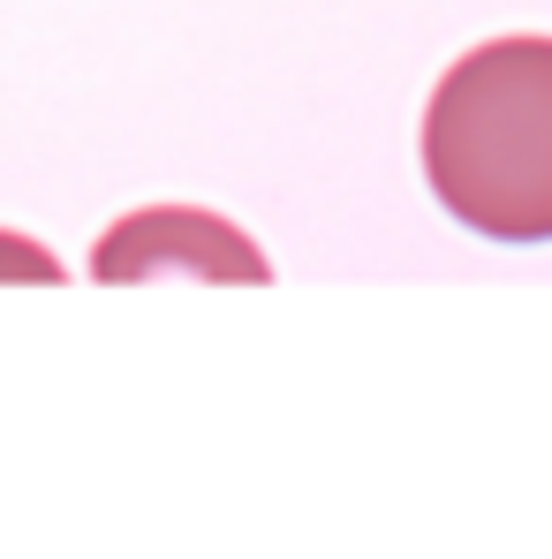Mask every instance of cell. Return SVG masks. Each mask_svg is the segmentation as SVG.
<instances>
[{
    "label": "cell",
    "instance_id": "6da1fadb",
    "mask_svg": "<svg viewBox=\"0 0 552 559\" xmlns=\"http://www.w3.org/2000/svg\"><path fill=\"white\" fill-rule=\"evenodd\" d=\"M424 175L461 227L552 242V38L469 46L424 106Z\"/></svg>",
    "mask_w": 552,
    "mask_h": 559
},
{
    "label": "cell",
    "instance_id": "7a4b0ae2",
    "mask_svg": "<svg viewBox=\"0 0 552 559\" xmlns=\"http://www.w3.org/2000/svg\"><path fill=\"white\" fill-rule=\"evenodd\" d=\"M98 280H160V273H197V280H266L258 242L220 219V212H189V204H160V212H129L121 227L98 235Z\"/></svg>",
    "mask_w": 552,
    "mask_h": 559
},
{
    "label": "cell",
    "instance_id": "3957f363",
    "mask_svg": "<svg viewBox=\"0 0 552 559\" xmlns=\"http://www.w3.org/2000/svg\"><path fill=\"white\" fill-rule=\"evenodd\" d=\"M0 280H61V265H54L38 242H23V235H0Z\"/></svg>",
    "mask_w": 552,
    "mask_h": 559
}]
</instances>
